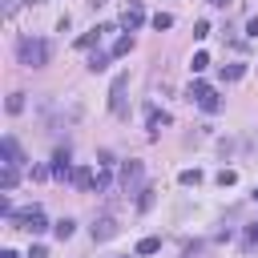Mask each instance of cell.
Wrapping results in <instances>:
<instances>
[{
  "mask_svg": "<svg viewBox=\"0 0 258 258\" xmlns=\"http://www.w3.org/2000/svg\"><path fill=\"white\" fill-rule=\"evenodd\" d=\"M246 250H258V222L246 226Z\"/></svg>",
  "mask_w": 258,
  "mask_h": 258,
  "instance_id": "603a6c76",
  "label": "cell"
},
{
  "mask_svg": "<svg viewBox=\"0 0 258 258\" xmlns=\"http://www.w3.org/2000/svg\"><path fill=\"white\" fill-rule=\"evenodd\" d=\"M165 125H169V113H161V109H153V105H149V137H157Z\"/></svg>",
  "mask_w": 258,
  "mask_h": 258,
  "instance_id": "30bf717a",
  "label": "cell"
},
{
  "mask_svg": "<svg viewBox=\"0 0 258 258\" xmlns=\"http://www.w3.org/2000/svg\"><path fill=\"white\" fill-rule=\"evenodd\" d=\"M16 52H20V64H28V69H44L48 56H52L48 40H40V36H20L16 40Z\"/></svg>",
  "mask_w": 258,
  "mask_h": 258,
  "instance_id": "6da1fadb",
  "label": "cell"
},
{
  "mask_svg": "<svg viewBox=\"0 0 258 258\" xmlns=\"http://www.w3.org/2000/svg\"><path fill=\"white\" fill-rule=\"evenodd\" d=\"M73 230H77V222H73V218H60V222L52 226V234H56L60 242H69V238H73Z\"/></svg>",
  "mask_w": 258,
  "mask_h": 258,
  "instance_id": "9a60e30c",
  "label": "cell"
},
{
  "mask_svg": "<svg viewBox=\"0 0 258 258\" xmlns=\"http://www.w3.org/2000/svg\"><path fill=\"white\" fill-rule=\"evenodd\" d=\"M8 113H24V93H12L8 97Z\"/></svg>",
  "mask_w": 258,
  "mask_h": 258,
  "instance_id": "7402d4cb",
  "label": "cell"
},
{
  "mask_svg": "<svg viewBox=\"0 0 258 258\" xmlns=\"http://www.w3.org/2000/svg\"><path fill=\"white\" fill-rule=\"evenodd\" d=\"M0 258H20V254L16 250H0Z\"/></svg>",
  "mask_w": 258,
  "mask_h": 258,
  "instance_id": "f1b7e54d",
  "label": "cell"
},
{
  "mask_svg": "<svg viewBox=\"0 0 258 258\" xmlns=\"http://www.w3.org/2000/svg\"><path fill=\"white\" fill-rule=\"evenodd\" d=\"M16 181H20V165H4L0 169V189L8 194V189H16Z\"/></svg>",
  "mask_w": 258,
  "mask_h": 258,
  "instance_id": "8fae6325",
  "label": "cell"
},
{
  "mask_svg": "<svg viewBox=\"0 0 258 258\" xmlns=\"http://www.w3.org/2000/svg\"><path fill=\"white\" fill-rule=\"evenodd\" d=\"M141 189H145V165H141L137 157H129V161L121 165V194L137 198Z\"/></svg>",
  "mask_w": 258,
  "mask_h": 258,
  "instance_id": "7a4b0ae2",
  "label": "cell"
},
{
  "mask_svg": "<svg viewBox=\"0 0 258 258\" xmlns=\"http://www.w3.org/2000/svg\"><path fill=\"white\" fill-rule=\"evenodd\" d=\"M141 20H145L141 0H129V4L121 8V28H125V32H137V28H141Z\"/></svg>",
  "mask_w": 258,
  "mask_h": 258,
  "instance_id": "8992f818",
  "label": "cell"
},
{
  "mask_svg": "<svg viewBox=\"0 0 258 258\" xmlns=\"http://www.w3.org/2000/svg\"><path fill=\"white\" fill-rule=\"evenodd\" d=\"M153 206H157V189H153V185H145V189L137 194V210H141V214H149Z\"/></svg>",
  "mask_w": 258,
  "mask_h": 258,
  "instance_id": "5bb4252c",
  "label": "cell"
},
{
  "mask_svg": "<svg viewBox=\"0 0 258 258\" xmlns=\"http://www.w3.org/2000/svg\"><path fill=\"white\" fill-rule=\"evenodd\" d=\"M161 250V238H141L137 242V254H157Z\"/></svg>",
  "mask_w": 258,
  "mask_h": 258,
  "instance_id": "2e32d148",
  "label": "cell"
},
{
  "mask_svg": "<svg viewBox=\"0 0 258 258\" xmlns=\"http://www.w3.org/2000/svg\"><path fill=\"white\" fill-rule=\"evenodd\" d=\"M254 202H258V189H254Z\"/></svg>",
  "mask_w": 258,
  "mask_h": 258,
  "instance_id": "1f68e13d",
  "label": "cell"
},
{
  "mask_svg": "<svg viewBox=\"0 0 258 258\" xmlns=\"http://www.w3.org/2000/svg\"><path fill=\"white\" fill-rule=\"evenodd\" d=\"M206 4H214V8H222V4H226V0H206Z\"/></svg>",
  "mask_w": 258,
  "mask_h": 258,
  "instance_id": "f546056e",
  "label": "cell"
},
{
  "mask_svg": "<svg viewBox=\"0 0 258 258\" xmlns=\"http://www.w3.org/2000/svg\"><path fill=\"white\" fill-rule=\"evenodd\" d=\"M189 64H194V73H206V64H210V52H194V60H189Z\"/></svg>",
  "mask_w": 258,
  "mask_h": 258,
  "instance_id": "44dd1931",
  "label": "cell"
},
{
  "mask_svg": "<svg viewBox=\"0 0 258 258\" xmlns=\"http://www.w3.org/2000/svg\"><path fill=\"white\" fill-rule=\"evenodd\" d=\"M8 222H16L20 230H28V234H44L48 230V222H44V214H40V206H32V210H24V214H8Z\"/></svg>",
  "mask_w": 258,
  "mask_h": 258,
  "instance_id": "3957f363",
  "label": "cell"
},
{
  "mask_svg": "<svg viewBox=\"0 0 258 258\" xmlns=\"http://www.w3.org/2000/svg\"><path fill=\"white\" fill-rule=\"evenodd\" d=\"M0 149H4V165H24V153H20L16 137H4V141H0Z\"/></svg>",
  "mask_w": 258,
  "mask_h": 258,
  "instance_id": "9c48e42d",
  "label": "cell"
},
{
  "mask_svg": "<svg viewBox=\"0 0 258 258\" xmlns=\"http://www.w3.org/2000/svg\"><path fill=\"white\" fill-rule=\"evenodd\" d=\"M28 258H48V250H44V246H32V250H28Z\"/></svg>",
  "mask_w": 258,
  "mask_h": 258,
  "instance_id": "4316f807",
  "label": "cell"
},
{
  "mask_svg": "<svg viewBox=\"0 0 258 258\" xmlns=\"http://www.w3.org/2000/svg\"><path fill=\"white\" fill-rule=\"evenodd\" d=\"M242 73H246V64H226V69H222L226 81H242Z\"/></svg>",
  "mask_w": 258,
  "mask_h": 258,
  "instance_id": "d6986e66",
  "label": "cell"
},
{
  "mask_svg": "<svg viewBox=\"0 0 258 258\" xmlns=\"http://www.w3.org/2000/svg\"><path fill=\"white\" fill-rule=\"evenodd\" d=\"M194 36H198V40H202V36H210V24H206V20H198V24H194Z\"/></svg>",
  "mask_w": 258,
  "mask_h": 258,
  "instance_id": "d4e9b609",
  "label": "cell"
},
{
  "mask_svg": "<svg viewBox=\"0 0 258 258\" xmlns=\"http://www.w3.org/2000/svg\"><path fill=\"white\" fill-rule=\"evenodd\" d=\"M210 93H214V89H210L206 81H189V89H185V97H189V101H198V105H202Z\"/></svg>",
  "mask_w": 258,
  "mask_h": 258,
  "instance_id": "4fadbf2b",
  "label": "cell"
},
{
  "mask_svg": "<svg viewBox=\"0 0 258 258\" xmlns=\"http://www.w3.org/2000/svg\"><path fill=\"white\" fill-rule=\"evenodd\" d=\"M121 258H129V254H121Z\"/></svg>",
  "mask_w": 258,
  "mask_h": 258,
  "instance_id": "836d02e7",
  "label": "cell"
},
{
  "mask_svg": "<svg viewBox=\"0 0 258 258\" xmlns=\"http://www.w3.org/2000/svg\"><path fill=\"white\" fill-rule=\"evenodd\" d=\"M48 169H52V177H56V181H69V177H73V165H69V149H56Z\"/></svg>",
  "mask_w": 258,
  "mask_h": 258,
  "instance_id": "52a82bcc",
  "label": "cell"
},
{
  "mask_svg": "<svg viewBox=\"0 0 258 258\" xmlns=\"http://www.w3.org/2000/svg\"><path fill=\"white\" fill-rule=\"evenodd\" d=\"M93 4H105V0H93Z\"/></svg>",
  "mask_w": 258,
  "mask_h": 258,
  "instance_id": "4dcf8cb0",
  "label": "cell"
},
{
  "mask_svg": "<svg viewBox=\"0 0 258 258\" xmlns=\"http://www.w3.org/2000/svg\"><path fill=\"white\" fill-rule=\"evenodd\" d=\"M69 181H73L77 189H97V169H93V165H77Z\"/></svg>",
  "mask_w": 258,
  "mask_h": 258,
  "instance_id": "ba28073f",
  "label": "cell"
},
{
  "mask_svg": "<svg viewBox=\"0 0 258 258\" xmlns=\"http://www.w3.org/2000/svg\"><path fill=\"white\" fill-rule=\"evenodd\" d=\"M129 48H133V36H129V32H125V36H121V40H117V44H113V48H109V52H113V56H125V52H129Z\"/></svg>",
  "mask_w": 258,
  "mask_h": 258,
  "instance_id": "e0dca14e",
  "label": "cell"
},
{
  "mask_svg": "<svg viewBox=\"0 0 258 258\" xmlns=\"http://www.w3.org/2000/svg\"><path fill=\"white\" fill-rule=\"evenodd\" d=\"M117 230H121V226H117V218H113V214H101V218L89 226L93 242H109V238H117Z\"/></svg>",
  "mask_w": 258,
  "mask_h": 258,
  "instance_id": "5b68a950",
  "label": "cell"
},
{
  "mask_svg": "<svg viewBox=\"0 0 258 258\" xmlns=\"http://www.w3.org/2000/svg\"><path fill=\"white\" fill-rule=\"evenodd\" d=\"M109 60H113V52H105V48H97V52L89 56V73H105V69H109Z\"/></svg>",
  "mask_w": 258,
  "mask_h": 258,
  "instance_id": "7c38bea8",
  "label": "cell"
},
{
  "mask_svg": "<svg viewBox=\"0 0 258 258\" xmlns=\"http://www.w3.org/2000/svg\"><path fill=\"white\" fill-rule=\"evenodd\" d=\"M16 4H20V0H4V12L12 16V12H16Z\"/></svg>",
  "mask_w": 258,
  "mask_h": 258,
  "instance_id": "83f0119b",
  "label": "cell"
},
{
  "mask_svg": "<svg viewBox=\"0 0 258 258\" xmlns=\"http://www.w3.org/2000/svg\"><path fill=\"white\" fill-rule=\"evenodd\" d=\"M125 89H129V73H117L113 85H109V109L117 117H125Z\"/></svg>",
  "mask_w": 258,
  "mask_h": 258,
  "instance_id": "277c9868",
  "label": "cell"
},
{
  "mask_svg": "<svg viewBox=\"0 0 258 258\" xmlns=\"http://www.w3.org/2000/svg\"><path fill=\"white\" fill-rule=\"evenodd\" d=\"M177 181H181V185H198V181H202V169H181Z\"/></svg>",
  "mask_w": 258,
  "mask_h": 258,
  "instance_id": "ac0fdd59",
  "label": "cell"
},
{
  "mask_svg": "<svg viewBox=\"0 0 258 258\" xmlns=\"http://www.w3.org/2000/svg\"><path fill=\"white\" fill-rule=\"evenodd\" d=\"M234 181H238L234 169H222V173H218V185H234Z\"/></svg>",
  "mask_w": 258,
  "mask_h": 258,
  "instance_id": "cb8c5ba5",
  "label": "cell"
},
{
  "mask_svg": "<svg viewBox=\"0 0 258 258\" xmlns=\"http://www.w3.org/2000/svg\"><path fill=\"white\" fill-rule=\"evenodd\" d=\"M246 36H254V40H258V16H250V20H246Z\"/></svg>",
  "mask_w": 258,
  "mask_h": 258,
  "instance_id": "484cf974",
  "label": "cell"
},
{
  "mask_svg": "<svg viewBox=\"0 0 258 258\" xmlns=\"http://www.w3.org/2000/svg\"><path fill=\"white\" fill-rule=\"evenodd\" d=\"M153 28H157V32H161V28H173V16H169V12H157V16H153Z\"/></svg>",
  "mask_w": 258,
  "mask_h": 258,
  "instance_id": "ffe728a7",
  "label": "cell"
},
{
  "mask_svg": "<svg viewBox=\"0 0 258 258\" xmlns=\"http://www.w3.org/2000/svg\"><path fill=\"white\" fill-rule=\"evenodd\" d=\"M32 4H44V0H32Z\"/></svg>",
  "mask_w": 258,
  "mask_h": 258,
  "instance_id": "d6a6232c",
  "label": "cell"
}]
</instances>
